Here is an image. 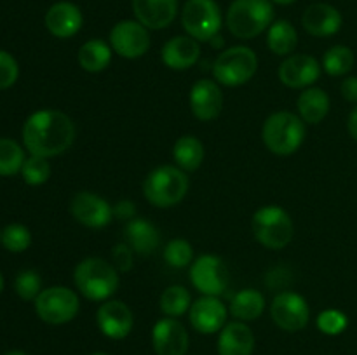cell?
Listing matches in <instances>:
<instances>
[{"instance_id": "obj_16", "label": "cell", "mask_w": 357, "mask_h": 355, "mask_svg": "<svg viewBox=\"0 0 357 355\" xmlns=\"http://www.w3.org/2000/svg\"><path fill=\"white\" fill-rule=\"evenodd\" d=\"M188 101H190L192 115L201 122L215 120L223 110V94L215 80H197L192 86Z\"/></svg>"}, {"instance_id": "obj_41", "label": "cell", "mask_w": 357, "mask_h": 355, "mask_svg": "<svg viewBox=\"0 0 357 355\" xmlns=\"http://www.w3.org/2000/svg\"><path fill=\"white\" fill-rule=\"evenodd\" d=\"M340 93L344 100H347L349 103H357V77H347L342 82Z\"/></svg>"}, {"instance_id": "obj_26", "label": "cell", "mask_w": 357, "mask_h": 355, "mask_svg": "<svg viewBox=\"0 0 357 355\" xmlns=\"http://www.w3.org/2000/svg\"><path fill=\"white\" fill-rule=\"evenodd\" d=\"M112 52H114V49L108 42L101 40V38H93L79 49L77 61H79L80 68L86 70V72L100 73L107 70L112 63Z\"/></svg>"}, {"instance_id": "obj_43", "label": "cell", "mask_w": 357, "mask_h": 355, "mask_svg": "<svg viewBox=\"0 0 357 355\" xmlns=\"http://www.w3.org/2000/svg\"><path fill=\"white\" fill-rule=\"evenodd\" d=\"M274 3H279V6H289V3H295L296 0H272Z\"/></svg>"}, {"instance_id": "obj_2", "label": "cell", "mask_w": 357, "mask_h": 355, "mask_svg": "<svg viewBox=\"0 0 357 355\" xmlns=\"http://www.w3.org/2000/svg\"><path fill=\"white\" fill-rule=\"evenodd\" d=\"M73 282L84 298L107 301L119 289V270L103 258H86L73 271Z\"/></svg>"}, {"instance_id": "obj_1", "label": "cell", "mask_w": 357, "mask_h": 355, "mask_svg": "<svg viewBox=\"0 0 357 355\" xmlns=\"http://www.w3.org/2000/svg\"><path fill=\"white\" fill-rule=\"evenodd\" d=\"M75 141L72 118L59 110H38L23 125V143L31 155L58 157Z\"/></svg>"}, {"instance_id": "obj_15", "label": "cell", "mask_w": 357, "mask_h": 355, "mask_svg": "<svg viewBox=\"0 0 357 355\" xmlns=\"http://www.w3.org/2000/svg\"><path fill=\"white\" fill-rule=\"evenodd\" d=\"M96 322L101 333L110 340H124L135 324L131 308L119 299H107L96 312Z\"/></svg>"}, {"instance_id": "obj_30", "label": "cell", "mask_w": 357, "mask_h": 355, "mask_svg": "<svg viewBox=\"0 0 357 355\" xmlns=\"http://www.w3.org/2000/svg\"><path fill=\"white\" fill-rule=\"evenodd\" d=\"M354 52L347 45H333L323 56L321 66L331 77H344L354 68Z\"/></svg>"}, {"instance_id": "obj_42", "label": "cell", "mask_w": 357, "mask_h": 355, "mask_svg": "<svg viewBox=\"0 0 357 355\" xmlns=\"http://www.w3.org/2000/svg\"><path fill=\"white\" fill-rule=\"evenodd\" d=\"M347 129H349V134L352 136V139L357 141V106L351 111V113H349Z\"/></svg>"}, {"instance_id": "obj_5", "label": "cell", "mask_w": 357, "mask_h": 355, "mask_svg": "<svg viewBox=\"0 0 357 355\" xmlns=\"http://www.w3.org/2000/svg\"><path fill=\"white\" fill-rule=\"evenodd\" d=\"M190 181L178 166H159L143 181V195L155 207H173L187 195Z\"/></svg>"}, {"instance_id": "obj_21", "label": "cell", "mask_w": 357, "mask_h": 355, "mask_svg": "<svg viewBox=\"0 0 357 355\" xmlns=\"http://www.w3.org/2000/svg\"><path fill=\"white\" fill-rule=\"evenodd\" d=\"M201 56V45L190 35H178L167 40L160 51V59L164 65L176 72L192 68L199 61Z\"/></svg>"}, {"instance_id": "obj_44", "label": "cell", "mask_w": 357, "mask_h": 355, "mask_svg": "<svg viewBox=\"0 0 357 355\" xmlns=\"http://www.w3.org/2000/svg\"><path fill=\"white\" fill-rule=\"evenodd\" d=\"M3 355H26V354L21 350H13V352H7V354H3Z\"/></svg>"}, {"instance_id": "obj_8", "label": "cell", "mask_w": 357, "mask_h": 355, "mask_svg": "<svg viewBox=\"0 0 357 355\" xmlns=\"http://www.w3.org/2000/svg\"><path fill=\"white\" fill-rule=\"evenodd\" d=\"M181 24L197 42H211L222 28V10L215 0H187L181 9Z\"/></svg>"}, {"instance_id": "obj_11", "label": "cell", "mask_w": 357, "mask_h": 355, "mask_svg": "<svg viewBox=\"0 0 357 355\" xmlns=\"http://www.w3.org/2000/svg\"><path fill=\"white\" fill-rule=\"evenodd\" d=\"M271 315L275 326L282 331L296 333L309 324L310 308L302 294L295 291H282L272 299Z\"/></svg>"}, {"instance_id": "obj_45", "label": "cell", "mask_w": 357, "mask_h": 355, "mask_svg": "<svg viewBox=\"0 0 357 355\" xmlns=\"http://www.w3.org/2000/svg\"><path fill=\"white\" fill-rule=\"evenodd\" d=\"M2 289H3V277L2 274H0V292H2Z\"/></svg>"}, {"instance_id": "obj_9", "label": "cell", "mask_w": 357, "mask_h": 355, "mask_svg": "<svg viewBox=\"0 0 357 355\" xmlns=\"http://www.w3.org/2000/svg\"><path fill=\"white\" fill-rule=\"evenodd\" d=\"M80 308L79 294L65 285L42 289L35 299V312L44 322L52 326H61L77 317Z\"/></svg>"}, {"instance_id": "obj_12", "label": "cell", "mask_w": 357, "mask_h": 355, "mask_svg": "<svg viewBox=\"0 0 357 355\" xmlns=\"http://www.w3.org/2000/svg\"><path fill=\"white\" fill-rule=\"evenodd\" d=\"M110 45L121 58H142L152 45L149 28L135 19L119 21L110 31Z\"/></svg>"}, {"instance_id": "obj_13", "label": "cell", "mask_w": 357, "mask_h": 355, "mask_svg": "<svg viewBox=\"0 0 357 355\" xmlns=\"http://www.w3.org/2000/svg\"><path fill=\"white\" fill-rule=\"evenodd\" d=\"M70 212L87 228H103L114 218V207L93 191H77L70 202Z\"/></svg>"}, {"instance_id": "obj_46", "label": "cell", "mask_w": 357, "mask_h": 355, "mask_svg": "<svg viewBox=\"0 0 357 355\" xmlns=\"http://www.w3.org/2000/svg\"><path fill=\"white\" fill-rule=\"evenodd\" d=\"M91 355H107V354H101V352H96V354H91Z\"/></svg>"}, {"instance_id": "obj_38", "label": "cell", "mask_w": 357, "mask_h": 355, "mask_svg": "<svg viewBox=\"0 0 357 355\" xmlns=\"http://www.w3.org/2000/svg\"><path fill=\"white\" fill-rule=\"evenodd\" d=\"M17 75H20V66L16 59L9 52L0 49V89H9L10 86H14Z\"/></svg>"}, {"instance_id": "obj_10", "label": "cell", "mask_w": 357, "mask_h": 355, "mask_svg": "<svg viewBox=\"0 0 357 355\" xmlns=\"http://www.w3.org/2000/svg\"><path fill=\"white\" fill-rule=\"evenodd\" d=\"M190 281L202 296H220L229 285V267L216 254H202L192 263Z\"/></svg>"}, {"instance_id": "obj_19", "label": "cell", "mask_w": 357, "mask_h": 355, "mask_svg": "<svg viewBox=\"0 0 357 355\" xmlns=\"http://www.w3.org/2000/svg\"><path fill=\"white\" fill-rule=\"evenodd\" d=\"M132 13L149 30H162L176 17L178 0H132Z\"/></svg>"}, {"instance_id": "obj_32", "label": "cell", "mask_w": 357, "mask_h": 355, "mask_svg": "<svg viewBox=\"0 0 357 355\" xmlns=\"http://www.w3.org/2000/svg\"><path fill=\"white\" fill-rule=\"evenodd\" d=\"M24 152L14 139L0 138V176L20 173L24 164Z\"/></svg>"}, {"instance_id": "obj_31", "label": "cell", "mask_w": 357, "mask_h": 355, "mask_svg": "<svg viewBox=\"0 0 357 355\" xmlns=\"http://www.w3.org/2000/svg\"><path fill=\"white\" fill-rule=\"evenodd\" d=\"M160 312L167 317H180L187 313L192 306V294L183 285H171L160 294Z\"/></svg>"}, {"instance_id": "obj_40", "label": "cell", "mask_w": 357, "mask_h": 355, "mask_svg": "<svg viewBox=\"0 0 357 355\" xmlns=\"http://www.w3.org/2000/svg\"><path fill=\"white\" fill-rule=\"evenodd\" d=\"M114 216L121 219H132L136 218V207L131 200H119L114 205Z\"/></svg>"}, {"instance_id": "obj_37", "label": "cell", "mask_w": 357, "mask_h": 355, "mask_svg": "<svg viewBox=\"0 0 357 355\" xmlns=\"http://www.w3.org/2000/svg\"><path fill=\"white\" fill-rule=\"evenodd\" d=\"M347 326V315H345L344 312H340V310H324V312H321L319 317H317V327H319L324 334H330V336L344 333Z\"/></svg>"}, {"instance_id": "obj_47", "label": "cell", "mask_w": 357, "mask_h": 355, "mask_svg": "<svg viewBox=\"0 0 357 355\" xmlns=\"http://www.w3.org/2000/svg\"><path fill=\"white\" fill-rule=\"evenodd\" d=\"M0 242H2V232H0Z\"/></svg>"}, {"instance_id": "obj_6", "label": "cell", "mask_w": 357, "mask_h": 355, "mask_svg": "<svg viewBox=\"0 0 357 355\" xmlns=\"http://www.w3.org/2000/svg\"><path fill=\"white\" fill-rule=\"evenodd\" d=\"M251 230L255 239L267 249H284L293 240L295 225L291 216L279 205H265L253 214Z\"/></svg>"}, {"instance_id": "obj_39", "label": "cell", "mask_w": 357, "mask_h": 355, "mask_svg": "<svg viewBox=\"0 0 357 355\" xmlns=\"http://www.w3.org/2000/svg\"><path fill=\"white\" fill-rule=\"evenodd\" d=\"M135 251L128 246V244H117L112 249V265L117 268L119 271H129L135 265Z\"/></svg>"}, {"instance_id": "obj_18", "label": "cell", "mask_w": 357, "mask_h": 355, "mask_svg": "<svg viewBox=\"0 0 357 355\" xmlns=\"http://www.w3.org/2000/svg\"><path fill=\"white\" fill-rule=\"evenodd\" d=\"M227 306L218 299V296H202L190 306V324L201 334L218 333L225 327Z\"/></svg>"}, {"instance_id": "obj_36", "label": "cell", "mask_w": 357, "mask_h": 355, "mask_svg": "<svg viewBox=\"0 0 357 355\" xmlns=\"http://www.w3.org/2000/svg\"><path fill=\"white\" fill-rule=\"evenodd\" d=\"M2 244L10 253H23L31 244L30 230L17 223L6 226V230L2 232Z\"/></svg>"}, {"instance_id": "obj_14", "label": "cell", "mask_w": 357, "mask_h": 355, "mask_svg": "<svg viewBox=\"0 0 357 355\" xmlns=\"http://www.w3.org/2000/svg\"><path fill=\"white\" fill-rule=\"evenodd\" d=\"M319 77V61L309 54H291L279 66V80L289 89H309Z\"/></svg>"}, {"instance_id": "obj_28", "label": "cell", "mask_w": 357, "mask_h": 355, "mask_svg": "<svg viewBox=\"0 0 357 355\" xmlns=\"http://www.w3.org/2000/svg\"><path fill=\"white\" fill-rule=\"evenodd\" d=\"M265 310V296L258 289H243L230 301L229 312L241 322L257 320Z\"/></svg>"}, {"instance_id": "obj_3", "label": "cell", "mask_w": 357, "mask_h": 355, "mask_svg": "<svg viewBox=\"0 0 357 355\" xmlns=\"http://www.w3.org/2000/svg\"><path fill=\"white\" fill-rule=\"evenodd\" d=\"M307 136L305 122L291 111H275L261 127V139L268 152L279 157L293 155L303 145Z\"/></svg>"}, {"instance_id": "obj_33", "label": "cell", "mask_w": 357, "mask_h": 355, "mask_svg": "<svg viewBox=\"0 0 357 355\" xmlns=\"http://www.w3.org/2000/svg\"><path fill=\"white\" fill-rule=\"evenodd\" d=\"M164 260L173 268H185L194 261V247L185 239H173L166 244Z\"/></svg>"}, {"instance_id": "obj_24", "label": "cell", "mask_w": 357, "mask_h": 355, "mask_svg": "<svg viewBox=\"0 0 357 355\" xmlns=\"http://www.w3.org/2000/svg\"><path fill=\"white\" fill-rule=\"evenodd\" d=\"M253 331L244 322L225 324L218 338V355H253Z\"/></svg>"}, {"instance_id": "obj_17", "label": "cell", "mask_w": 357, "mask_h": 355, "mask_svg": "<svg viewBox=\"0 0 357 355\" xmlns=\"http://www.w3.org/2000/svg\"><path fill=\"white\" fill-rule=\"evenodd\" d=\"M152 345L157 355H185L188 352V333L176 319L164 317L153 326Z\"/></svg>"}, {"instance_id": "obj_7", "label": "cell", "mask_w": 357, "mask_h": 355, "mask_svg": "<svg viewBox=\"0 0 357 355\" xmlns=\"http://www.w3.org/2000/svg\"><path fill=\"white\" fill-rule=\"evenodd\" d=\"M258 68V58L253 49L236 45L216 58L213 65V77L225 87H239L250 82Z\"/></svg>"}, {"instance_id": "obj_23", "label": "cell", "mask_w": 357, "mask_h": 355, "mask_svg": "<svg viewBox=\"0 0 357 355\" xmlns=\"http://www.w3.org/2000/svg\"><path fill=\"white\" fill-rule=\"evenodd\" d=\"M126 242L139 256H149L155 253L157 247L160 246V233L155 225L146 221L145 218H132L129 219L124 230Z\"/></svg>"}, {"instance_id": "obj_34", "label": "cell", "mask_w": 357, "mask_h": 355, "mask_svg": "<svg viewBox=\"0 0 357 355\" xmlns=\"http://www.w3.org/2000/svg\"><path fill=\"white\" fill-rule=\"evenodd\" d=\"M21 176H23L24 183L31 184V187L44 184L51 178V164L44 157L31 155L30 159L24 160L23 167H21Z\"/></svg>"}, {"instance_id": "obj_35", "label": "cell", "mask_w": 357, "mask_h": 355, "mask_svg": "<svg viewBox=\"0 0 357 355\" xmlns=\"http://www.w3.org/2000/svg\"><path fill=\"white\" fill-rule=\"evenodd\" d=\"M14 289H16L17 296L24 301H31L37 299V296L42 292V278L35 270H23L17 274L16 281H14Z\"/></svg>"}, {"instance_id": "obj_25", "label": "cell", "mask_w": 357, "mask_h": 355, "mask_svg": "<svg viewBox=\"0 0 357 355\" xmlns=\"http://www.w3.org/2000/svg\"><path fill=\"white\" fill-rule=\"evenodd\" d=\"M330 96L324 89L319 87H309L303 90L296 101V108H298V115L305 124H319L326 118L330 113Z\"/></svg>"}, {"instance_id": "obj_4", "label": "cell", "mask_w": 357, "mask_h": 355, "mask_svg": "<svg viewBox=\"0 0 357 355\" xmlns=\"http://www.w3.org/2000/svg\"><path fill=\"white\" fill-rule=\"evenodd\" d=\"M274 23L272 0H234L227 10V28L237 38L250 40Z\"/></svg>"}, {"instance_id": "obj_20", "label": "cell", "mask_w": 357, "mask_h": 355, "mask_svg": "<svg viewBox=\"0 0 357 355\" xmlns=\"http://www.w3.org/2000/svg\"><path fill=\"white\" fill-rule=\"evenodd\" d=\"M342 14L337 7L330 6V3H312L305 9L302 16V24L305 31L312 37H331L340 31Z\"/></svg>"}, {"instance_id": "obj_27", "label": "cell", "mask_w": 357, "mask_h": 355, "mask_svg": "<svg viewBox=\"0 0 357 355\" xmlns=\"http://www.w3.org/2000/svg\"><path fill=\"white\" fill-rule=\"evenodd\" d=\"M204 145L199 138L195 136H181L180 139H176L173 146V159L174 164L180 167L185 173H194L204 162Z\"/></svg>"}, {"instance_id": "obj_29", "label": "cell", "mask_w": 357, "mask_h": 355, "mask_svg": "<svg viewBox=\"0 0 357 355\" xmlns=\"http://www.w3.org/2000/svg\"><path fill=\"white\" fill-rule=\"evenodd\" d=\"M298 44L295 26L286 19H278L271 24L267 33V45L275 56H291Z\"/></svg>"}, {"instance_id": "obj_22", "label": "cell", "mask_w": 357, "mask_h": 355, "mask_svg": "<svg viewBox=\"0 0 357 355\" xmlns=\"http://www.w3.org/2000/svg\"><path fill=\"white\" fill-rule=\"evenodd\" d=\"M84 24L82 10L72 2H56L45 13V26L58 38H70L80 31Z\"/></svg>"}]
</instances>
